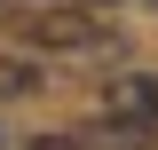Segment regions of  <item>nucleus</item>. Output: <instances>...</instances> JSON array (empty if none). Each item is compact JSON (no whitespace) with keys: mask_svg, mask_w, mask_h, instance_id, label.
<instances>
[{"mask_svg":"<svg viewBox=\"0 0 158 150\" xmlns=\"http://www.w3.org/2000/svg\"><path fill=\"white\" fill-rule=\"evenodd\" d=\"M16 32L32 40V48H63V56H111L118 32L95 16H79V8H48V16H16Z\"/></svg>","mask_w":158,"mask_h":150,"instance_id":"1","label":"nucleus"},{"mask_svg":"<svg viewBox=\"0 0 158 150\" xmlns=\"http://www.w3.org/2000/svg\"><path fill=\"white\" fill-rule=\"evenodd\" d=\"M103 111H118V119H142V127H158V71H142V79H111Z\"/></svg>","mask_w":158,"mask_h":150,"instance_id":"2","label":"nucleus"},{"mask_svg":"<svg viewBox=\"0 0 158 150\" xmlns=\"http://www.w3.org/2000/svg\"><path fill=\"white\" fill-rule=\"evenodd\" d=\"M40 87V63H16V56H0V95H32Z\"/></svg>","mask_w":158,"mask_h":150,"instance_id":"3","label":"nucleus"},{"mask_svg":"<svg viewBox=\"0 0 158 150\" xmlns=\"http://www.w3.org/2000/svg\"><path fill=\"white\" fill-rule=\"evenodd\" d=\"M87 8H111V0H87Z\"/></svg>","mask_w":158,"mask_h":150,"instance_id":"4","label":"nucleus"},{"mask_svg":"<svg viewBox=\"0 0 158 150\" xmlns=\"http://www.w3.org/2000/svg\"><path fill=\"white\" fill-rule=\"evenodd\" d=\"M150 8H158V0H150Z\"/></svg>","mask_w":158,"mask_h":150,"instance_id":"5","label":"nucleus"}]
</instances>
